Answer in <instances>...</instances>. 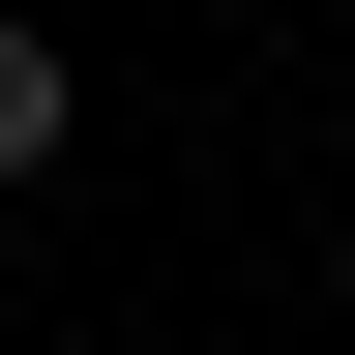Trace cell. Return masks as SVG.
<instances>
[{
  "mask_svg": "<svg viewBox=\"0 0 355 355\" xmlns=\"http://www.w3.org/2000/svg\"><path fill=\"white\" fill-rule=\"evenodd\" d=\"M60 119H89V89H60V30H0V178H60Z\"/></svg>",
  "mask_w": 355,
  "mask_h": 355,
  "instance_id": "obj_1",
  "label": "cell"
}]
</instances>
